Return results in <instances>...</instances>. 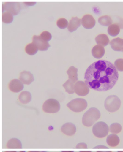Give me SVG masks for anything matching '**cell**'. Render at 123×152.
<instances>
[{
    "instance_id": "obj_1",
    "label": "cell",
    "mask_w": 123,
    "mask_h": 152,
    "mask_svg": "<svg viewBox=\"0 0 123 152\" xmlns=\"http://www.w3.org/2000/svg\"><path fill=\"white\" fill-rule=\"evenodd\" d=\"M119 77L118 72L113 64L101 60L91 64L86 70L84 78L89 88L105 92L113 87Z\"/></svg>"
},
{
    "instance_id": "obj_2",
    "label": "cell",
    "mask_w": 123,
    "mask_h": 152,
    "mask_svg": "<svg viewBox=\"0 0 123 152\" xmlns=\"http://www.w3.org/2000/svg\"><path fill=\"white\" fill-rule=\"evenodd\" d=\"M100 111L97 108L92 107L87 110L82 117V123L87 127H90L100 118Z\"/></svg>"
},
{
    "instance_id": "obj_3",
    "label": "cell",
    "mask_w": 123,
    "mask_h": 152,
    "mask_svg": "<svg viewBox=\"0 0 123 152\" xmlns=\"http://www.w3.org/2000/svg\"><path fill=\"white\" fill-rule=\"evenodd\" d=\"M120 99L116 95L109 96L104 102L105 109L109 112L113 113L118 110L120 107Z\"/></svg>"
},
{
    "instance_id": "obj_4",
    "label": "cell",
    "mask_w": 123,
    "mask_h": 152,
    "mask_svg": "<svg viewBox=\"0 0 123 152\" xmlns=\"http://www.w3.org/2000/svg\"><path fill=\"white\" fill-rule=\"evenodd\" d=\"M109 128L108 125L103 121L95 123L92 127V132L96 137L103 138L108 134Z\"/></svg>"
},
{
    "instance_id": "obj_5",
    "label": "cell",
    "mask_w": 123,
    "mask_h": 152,
    "mask_svg": "<svg viewBox=\"0 0 123 152\" xmlns=\"http://www.w3.org/2000/svg\"><path fill=\"white\" fill-rule=\"evenodd\" d=\"M67 106L71 110L75 113L82 112L86 109L87 103L83 99H75L70 101Z\"/></svg>"
},
{
    "instance_id": "obj_6",
    "label": "cell",
    "mask_w": 123,
    "mask_h": 152,
    "mask_svg": "<svg viewBox=\"0 0 123 152\" xmlns=\"http://www.w3.org/2000/svg\"><path fill=\"white\" fill-rule=\"evenodd\" d=\"M60 103L56 99H48L43 105V110L46 113H56L60 110Z\"/></svg>"
},
{
    "instance_id": "obj_7",
    "label": "cell",
    "mask_w": 123,
    "mask_h": 152,
    "mask_svg": "<svg viewBox=\"0 0 123 152\" xmlns=\"http://www.w3.org/2000/svg\"><path fill=\"white\" fill-rule=\"evenodd\" d=\"M20 10L21 5L18 2H6L2 4L3 12L6 11L16 16L19 13Z\"/></svg>"
},
{
    "instance_id": "obj_8",
    "label": "cell",
    "mask_w": 123,
    "mask_h": 152,
    "mask_svg": "<svg viewBox=\"0 0 123 152\" xmlns=\"http://www.w3.org/2000/svg\"><path fill=\"white\" fill-rule=\"evenodd\" d=\"M90 89L85 82L82 81H78L75 85V92L77 95L81 96H85L89 94Z\"/></svg>"
},
{
    "instance_id": "obj_9",
    "label": "cell",
    "mask_w": 123,
    "mask_h": 152,
    "mask_svg": "<svg viewBox=\"0 0 123 152\" xmlns=\"http://www.w3.org/2000/svg\"><path fill=\"white\" fill-rule=\"evenodd\" d=\"M32 43L37 47L40 51H45L48 49L50 45L48 42L45 41L41 38L40 36L34 35L33 37Z\"/></svg>"
},
{
    "instance_id": "obj_10",
    "label": "cell",
    "mask_w": 123,
    "mask_h": 152,
    "mask_svg": "<svg viewBox=\"0 0 123 152\" xmlns=\"http://www.w3.org/2000/svg\"><path fill=\"white\" fill-rule=\"evenodd\" d=\"M81 23L84 28L87 29H90L95 26L96 21L92 15L87 14L84 15L82 18Z\"/></svg>"
},
{
    "instance_id": "obj_11",
    "label": "cell",
    "mask_w": 123,
    "mask_h": 152,
    "mask_svg": "<svg viewBox=\"0 0 123 152\" xmlns=\"http://www.w3.org/2000/svg\"><path fill=\"white\" fill-rule=\"evenodd\" d=\"M8 87L10 91L15 93L19 92L24 88L23 83L18 79H13L10 81Z\"/></svg>"
},
{
    "instance_id": "obj_12",
    "label": "cell",
    "mask_w": 123,
    "mask_h": 152,
    "mask_svg": "<svg viewBox=\"0 0 123 152\" xmlns=\"http://www.w3.org/2000/svg\"><path fill=\"white\" fill-rule=\"evenodd\" d=\"M19 79L23 83L26 85H29L34 80L33 74L26 71H23L20 73Z\"/></svg>"
},
{
    "instance_id": "obj_13",
    "label": "cell",
    "mask_w": 123,
    "mask_h": 152,
    "mask_svg": "<svg viewBox=\"0 0 123 152\" xmlns=\"http://www.w3.org/2000/svg\"><path fill=\"white\" fill-rule=\"evenodd\" d=\"M62 132L68 136H72L76 132V128L73 123H67L64 124L61 128Z\"/></svg>"
},
{
    "instance_id": "obj_14",
    "label": "cell",
    "mask_w": 123,
    "mask_h": 152,
    "mask_svg": "<svg viewBox=\"0 0 123 152\" xmlns=\"http://www.w3.org/2000/svg\"><path fill=\"white\" fill-rule=\"evenodd\" d=\"M111 48L116 51H122L123 50V39L117 38L113 39L110 42Z\"/></svg>"
},
{
    "instance_id": "obj_15",
    "label": "cell",
    "mask_w": 123,
    "mask_h": 152,
    "mask_svg": "<svg viewBox=\"0 0 123 152\" xmlns=\"http://www.w3.org/2000/svg\"><path fill=\"white\" fill-rule=\"evenodd\" d=\"M105 53V49L103 46L100 45H97L93 47L92 54L94 57L97 59L102 58Z\"/></svg>"
},
{
    "instance_id": "obj_16",
    "label": "cell",
    "mask_w": 123,
    "mask_h": 152,
    "mask_svg": "<svg viewBox=\"0 0 123 152\" xmlns=\"http://www.w3.org/2000/svg\"><path fill=\"white\" fill-rule=\"evenodd\" d=\"M81 20L77 18L72 17L70 20L68 27V29L69 31L73 32L75 31L81 26Z\"/></svg>"
},
{
    "instance_id": "obj_17",
    "label": "cell",
    "mask_w": 123,
    "mask_h": 152,
    "mask_svg": "<svg viewBox=\"0 0 123 152\" xmlns=\"http://www.w3.org/2000/svg\"><path fill=\"white\" fill-rule=\"evenodd\" d=\"M120 139L117 135L111 134L107 137V144L111 147H115L119 144Z\"/></svg>"
},
{
    "instance_id": "obj_18",
    "label": "cell",
    "mask_w": 123,
    "mask_h": 152,
    "mask_svg": "<svg viewBox=\"0 0 123 152\" xmlns=\"http://www.w3.org/2000/svg\"><path fill=\"white\" fill-rule=\"evenodd\" d=\"M77 72L78 69L73 66L70 67L67 71L69 79L72 81L74 83H75L78 80Z\"/></svg>"
},
{
    "instance_id": "obj_19",
    "label": "cell",
    "mask_w": 123,
    "mask_h": 152,
    "mask_svg": "<svg viewBox=\"0 0 123 152\" xmlns=\"http://www.w3.org/2000/svg\"><path fill=\"white\" fill-rule=\"evenodd\" d=\"M96 43L102 46H106L109 43L108 37L105 34H99L96 37L95 39Z\"/></svg>"
},
{
    "instance_id": "obj_20",
    "label": "cell",
    "mask_w": 123,
    "mask_h": 152,
    "mask_svg": "<svg viewBox=\"0 0 123 152\" xmlns=\"http://www.w3.org/2000/svg\"><path fill=\"white\" fill-rule=\"evenodd\" d=\"M120 27L117 23L111 24L108 28V34L113 37H115L118 35L120 32Z\"/></svg>"
},
{
    "instance_id": "obj_21",
    "label": "cell",
    "mask_w": 123,
    "mask_h": 152,
    "mask_svg": "<svg viewBox=\"0 0 123 152\" xmlns=\"http://www.w3.org/2000/svg\"><path fill=\"white\" fill-rule=\"evenodd\" d=\"M6 146L8 148H21L22 144L17 138H12L8 141Z\"/></svg>"
},
{
    "instance_id": "obj_22",
    "label": "cell",
    "mask_w": 123,
    "mask_h": 152,
    "mask_svg": "<svg viewBox=\"0 0 123 152\" xmlns=\"http://www.w3.org/2000/svg\"><path fill=\"white\" fill-rule=\"evenodd\" d=\"M18 99L20 102L23 104H28L31 101V94L28 91H23L20 94Z\"/></svg>"
},
{
    "instance_id": "obj_23",
    "label": "cell",
    "mask_w": 123,
    "mask_h": 152,
    "mask_svg": "<svg viewBox=\"0 0 123 152\" xmlns=\"http://www.w3.org/2000/svg\"><path fill=\"white\" fill-rule=\"evenodd\" d=\"M98 22L102 26H108L113 23L112 18L108 15H104L99 18Z\"/></svg>"
},
{
    "instance_id": "obj_24",
    "label": "cell",
    "mask_w": 123,
    "mask_h": 152,
    "mask_svg": "<svg viewBox=\"0 0 123 152\" xmlns=\"http://www.w3.org/2000/svg\"><path fill=\"white\" fill-rule=\"evenodd\" d=\"M63 87L64 88L66 92L69 94H72L75 93V85L74 83L68 79L65 83L63 84Z\"/></svg>"
},
{
    "instance_id": "obj_25",
    "label": "cell",
    "mask_w": 123,
    "mask_h": 152,
    "mask_svg": "<svg viewBox=\"0 0 123 152\" xmlns=\"http://www.w3.org/2000/svg\"><path fill=\"white\" fill-rule=\"evenodd\" d=\"M37 47L33 43L28 44L25 48V51L27 53L30 55H35L38 51Z\"/></svg>"
},
{
    "instance_id": "obj_26",
    "label": "cell",
    "mask_w": 123,
    "mask_h": 152,
    "mask_svg": "<svg viewBox=\"0 0 123 152\" xmlns=\"http://www.w3.org/2000/svg\"><path fill=\"white\" fill-rule=\"evenodd\" d=\"M13 20V15L8 12H3L2 15V21L6 23H10L12 22Z\"/></svg>"
},
{
    "instance_id": "obj_27",
    "label": "cell",
    "mask_w": 123,
    "mask_h": 152,
    "mask_svg": "<svg viewBox=\"0 0 123 152\" xmlns=\"http://www.w3.org/2000/svg\"><path fill=\"white\" fill-rule=\"evenodd\" d=\"M122 130V126L119 123H115L111 124L109 127V131L113 134H118L120 133Z\"/></svg>"
},
{
    "instance_id": "obj_28",
    "label": "cell",
    "mask_w": 123,
    "mask_h": 152,
    "mask_svg": "<svg viewBox=\"0 0 123 152\" xmlns=\"http://www.w3.org/2000/svg\"><path fill=\"white\" fill-rule=\"evenodd\" d=\"M57 25L59 28L62 29H64L68 26V22L65 18H60L57 21Z\"/></svg>"
},
{
    "instance_id": "obj_29",
    "label": "cell",
    "mask_w": 123,
    "mask_h": 152,
    "mask_svg": "<svg viewBox=\"0 0 123 152\" xmlns=\"http://www.w3.org/2000/svg\"><path fill=\"white\" fill-rule=\"evenodd\" d=\"M41 38L45 41H49L52 38V35L50 32L48 31H44L40 35Z\"/></svg>"
},
{
    "instance_id": "obj_30",
    "label": "cell",
    "mask_w": 123,
    "mask_h": 152,
    "mask_svg": "<svg viewBox=\"0 0 123 152\" xmlns=\"http://www.w3.org/2000/svg\"><path fill=\"white\" fill-rule=\"evenodd\" d=\"M114 66L118 70L123 72V59H118L114 62Z\"/></svg>"
},
{
    "instance_id": "obj_31",
    "label": "cell",
    "mask_w": 123,
    "mask_h": 152,
    "mask_svg": "<svg viewBox=\"0 0 123 152\" xmlns=\"http://www.w3.org/2000/svg\"><path fill=\"white\" fill-rule=\"evenodd\" d=\"M76 148H87V145L85 143L83 142H81L79 143L78 144H77L76 147Z\"/></svg>"
},
{
    "instance_id": "obj_32",
    "label": "cell",
    "mask_w": 123,
    "mask_h": 152,
    "mask_svg": "<svg viewBox=\"0 0 123 152\" xmlns=\"http://www.w3.org/2000/svg\"><path fill=\"white\" fill-rule=\"evenodd\" d=\"M24 3H25V4L27 6H34V4H36V2H24Z\"/></svg>"
},
{
    "instance_id": "obj_33",
    "label": "cell",
    "mask_w": 123,
    "mask_h": 152,
    "mask_svg": "<svg viewBox=\"0 0 123 152\" xmlns=\"http://www.w3.org/2000/svg\"><path fill=\"white\" fill-rule=\"evenodd\" d=\"M94 148H108L107 147L103 146V145H99V146H96Z\"/></svg>"
},
{
    "instance_id": "obj_34",
    "label": "cell",
    "mask_w": 123,
    "mask_h": 152,
    "mask_svg": "<svg viewBox=\"0 0 123 152\" xmlns=\"http://www.w3.org/2000/svg\"><path fill=\"white\" fill-rule=\"evenodd\" d=\"M97 152H112L111 151H97Z\"/></svg>"
},
{
    "instance_id": "obj_35",
    "label": "cell",
    "mask_w": 123,
    "mask_h": 152,
    "mask_svg": "<svg viewBox=\"0 0 123 152\" xmlns=\"http://www.w3.org/2000/svg\"><path fill=\"white\" fill-rule=\"evenodd\" d=\"M62 152H74V151H62Z\"/></svg>"
},
{
    "instance_id": "obj_36",
    "label": "cell",
    "mask_w": 123,
    "mask_h": 152,
    "mask_svg": "<svg viewBox=\"0 0 123 152\" xmlns=\"http://www.w3.org/2000/svg\"><path fill=\"white\" fill-rule=\"evenodd\" d=\"M80 152H92V151H80Z\"/></svg>"
},
{
    "instance_id": "obj_37",
    "label": "cell",
    "mask_w": 123,
    "mask_h": 152,
    "mask_svg": "<svg viewBox=\"0 0 123 152\" xmlns=\"http://www.w3.org/2000/svg\"><path fill=\"white\" fill-rule=\"evenodd\" d=\"M4 152H17V151H6Z\"/></svg>"
},
{
    "instance_id": "obj_38",
    "label": "cell",
    "mask_w": 123,
    "mask_h": 152,
    "mask_svg": "<svg viewBox=\"0 0 123 152\" xmlns=\"http://www.w3.org/2000/svg\"><path fill=\"white\" fill-rule=\"evenodd\" d=\"M28 152H40V151H30Z\"/></svg>"
},
{
    "instance_id": "obj_39",
    "label": "cell",
    "mask_w": 123,
    "mask_h": 152,
    "mask_svg": "<svg viewBox=\"0 0 123 152\" xmlns=\"http://www.w3.org/2000/svg\"><path fill=\"white\" fill-rule=\"evenodd\" d=\"M25 151H17V152H25Z\"/></svg>"
},
{
    "instance_id": "obj_40",
    "label": "cell",
    "mask_w": 123,
    "mask_h": 152,
    "mask_svg": "<svg viewBox=\"0 0 123 152\" xmlns=\"http://www.w3.org/2000/svg\"><path fill=\"white\" fill-rule=\"evenodd\" d=\"M118 152H123V151H118Z\"/></svg>"
},
{
    "instance_id": "obj_41",
    "label": "cell",
    "mask_w": 123,
    "mask_h": 152,
    "mask_svg": "<svg viewBox=\"0 0 123 152\" xmlns=\"http://www.w3.org/2000/svg\"><path fill=\"white\" fill-rule=\"evenodd\" d=\"M122 52H123V50H122Z\"/></svg>"
}]
</instances>
